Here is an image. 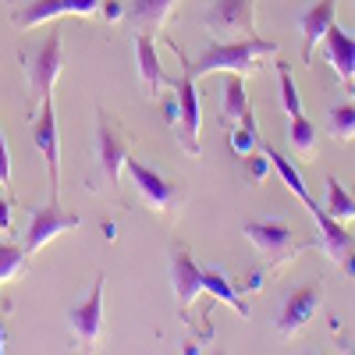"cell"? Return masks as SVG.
<instances>
[{"label": "cell", "mask_w": 355, "mask_h": 355, "mask_svg": "<svg viewBox=\"0 0 355 355\" xmlns=\"http://www.w3.org/2000/svg\"><path fill=\"white\" fill-rule=\"evenodd\" d=\"M270 171H274V164H270V157H266L263 150H259V153H249V174L256 178V182L270 178Z\"/></svg>", "instance_id": "28"}, {"label": "cell", "mask_w": 355, "mask_h": 355, "mask_svg": "<svg viewBox=\"0 0 355 355\" xmlns=\"http://www.w3.org/2000/svg\"><path fill=\"white\" fill-rule=\"evenodd\" d=\"M288 142H291V153L295 157H313L316 153V128L306 114H295L291 125H288Z\"/></svg>", "instance_id": "22"}, {"label": "cell", "mask_w": 355, "mask_h": 355, "mask_svg": "<svg viewBox=\"0 0 355 355\" xmlns=\"http://www.w3.org/2000/svg\"><path fill=\"white\" fill-rule=\"evenodd\" d=\"M82 227V217L78 214H64L61 202H50V206H40V210H33V220H28V231H25V252L33 256L40 252L43 245H50L53 239H61L64 231H78Z\"/></svg>", "instance_id": "6"}, {"label": "cell", "mask_w": 355, "mask_h": 355, "mask_svg": "<svg viewBox=\"0 0 355 355\" xmlns=\"http://www.w3.org/2000/svg\"><path fill=\"white\" fill-rule=\"evenodd\" d=\"M125 171H128V178L135 182V189H139V196L153 206V210H160V214H167V210H174L178 202H182V192H178L164 174H157L153 167H146L142 160H135V157H128V164H125Z\"/></svg>", "instance_id": "8"}, {"label": "cell", "mask_w": 355, "mask_h": 355, "mask_svg": "<svg viewBox=\"0 0 355 355\" xmlns=\"http://www.w3.org/2000/svg\"><path fill=\"white\" fill-rule=\"evenodd\" d=\"M25 245H0V281H15L25 270Z\"/></svg>", "instance_id": "24"}, {"label": "cell", "mask_w": 355, "mask_h": 355, "mask_svg": "<svg viewBox=\"0 0 355 355\" xmlns=\"http://www.w3.org/2000/svg\"><path fill=\"white\" fill-rule=\"evenodd\" d=\"M0 231H11V202L0 199Z\"/></svg>", "instance_id": "31"}, {"label": "cell", "mask_w": 355, "mask_h": 355, "mask_svg": "<svg viewBox=\"0 0 355 355\" xmlns=\"http://www.w3.org/2000/svg\"><path fill=\"white\" fill-rule=\"evenodd\" d=\"M61 68H64V53H61V36L50 33L36 50L25 53V78H28V93L33 100H50L53 96V85L61 78Z\"/></svg>", "instance_id": "2"}, {"label": "cell", "mask_w": 355, "mask_h": 355, "mask_svg": "<svg viewBox=\"0 0 355 355\" xmlns=\"http://www.w3.org/2000/svg\"><path fill=\"white\" fill-rule=\"evenodd\" d=\"M277 75H281V103H284V114L295 117V114H302V100H299V85H295L291 71L284 61H277Z\"/></svg>", "instance_id": "25"}, {"label": "cell", "mask_w": 355, "mask_h": 355, "mask_svg": "<svg viewBox=\"0 0 355 355\" xmlns=\"http://www.w3.org/2000/svg\"><path fill=\"white\" fill-rule=\"evenodd\" d=\"M334 11H338V0H316V4L299 18V28H302V57L313 61L316 46L323 43L327 28L334 25Z\"/></svg>", "instance_id": "16"}, {"label": "cell", "mask_w": 355, "mask_h": 355, "mask_svg": "<svg viewBox=\"0 0 355 355\" xmlns=\"http://www.w3.org/2000/svg\"><path fill=\"white\" fill-rule=\"evenodd\" d=\"M334 220H352L355 217V196L345 192L338 178H327V206H323Z\"/></svg>", "instance_id": "23"}, {"label": "cell", "mask_w": 355, "mask_h": 355, "mask_svg": "<svg viewBox=\"0 0 355 355\" xmlns=\"http://www.w3.org/2000/svg\"><path fill=\"white\" fill-rule=\"evenodd\" d=\"M259 150L266 153V157H270V164H274V171L281 174V182L295 192V199H299L302 206H306V210H309V206H316V199L309 196V189H306V182H302V174H299V167H295L284 153H277L274 150V146H266V142H259Z\"/></svg>", "instance_id": "19"}, {"label": "cell", "mask_w": 355, "mask_h": 355, "mask_svg": "<svg viewBox=\"0 0 355 355\" xmlns=\"http://www.w3.org/2000/svg\"><path fill=\"white\" fill-rule=\"evenodd\" d=\"M171 288H174V299H178L182 316H189L192 302L202 295V270L192 263L189 249H182V245L171 252Z\"/></svg>", "instance_id": "12"}, {"label": "cell", "mask_w": 355, "mask_h": 355, "mask_svg": "<svg viewBox=\"0 0 355 355\" xmlns=\"http://www.w3.org/2000/svg\"><path fill=\"white\" fill-rule=\"evenodd\" d=\"M206 28L224 43L252 40L256 36V8L252 0H214L206 11Z\"/></svg>", "instance_id": "3"}, {"label": "cell", "mask_w": 355, "mask_h": 355, "mask_svg": "<svg viewBox=\"0 0 355 355\" xmlns=\"http://www.w3.org/2000/svg\"><path fill=\"white\" fill-rule=\"evenodd\" d=\"M309 214H313V220H316V227H320V245H323V252H327V256L341 266V270L355 281V239L348 234L345 220H334L320 202L309 206Z\"/></svg>", "instance_id": "7"}, {"label": "cell", "mask_w": 355, "mask_h": 355, "mask_svg": "<svg viewBox=\"0 0 355 355\" xmlns=\"http://www.w3.org/2000/svg\"><path fill=\"white\" fill-rule=\"evenodd\" d=\"M96 150H100V167L107 174L110 189H121V167L128 164L132 150H128V142L110 128V121L103 114H100V125H96Z\"/></svg>", "instance_id": "15"}, {"label": "cell", "mask_w": 355, "mask_h": 355, "mask_svg": "<svg viewBox=\"0 0 355 355\" xmlns=\"http://www.w3.org/2000/svg\"><path fill=\"white\" fill-rule=\"evenodd\" d=\"M178 53V50H174ZM182 57V78L174 82V96H178V135H182L185 142V150L189 153H199V128H202V110H199V93H196V75L189 68V57L185 53H178Z\"/></svg>", "instance_id": "5"}, {"label": "cell", "mask_w": 355, "mask_h": 355, "mask_svg": "<svg viewBox=\"0 0 355 355\" xmlns=\"http://www.w3.org/2000/svg\"><path fill=\"white\" fill-rule=\"evenodd\" d=\"M242 231L270 263H284L288 256L299 252V245H295V239H291V227L284 220H249Z\"/></svg>", "instance_id": "10"}, {"label": "cell", "mask_w": 355, "mask_h": 355, "mask_svg": "<svg viewBox=\"0 0 355 355\" xmlns=\"http://www.w3.org/2000/svg\"><path fill=\"white\" fill-rule=\"evenodd\" d=\"M103 0H33L25 4L18 15H15V25L18 28H36L50 18H64V15H75V18H93L100 11Z\"/></svg>", "instance_id": "9"}, {"label": "cell", "mask_w": 355, "mask_h": 355, "mask_svg": "<svg viewBox=\"0 0 355 355\" xmlns=\"http://www.w3.org/2000/svg\"><path fill=\"white\" fill-rule=\"evenodd\" d=\"M100 8H103V18H107V21H117V18H121V4H117V0H103Z\"/></svg>", "instance_id": "30"}, {"label": "cell", "mask_w": 355, "mask_h": 355, "mask_svg": "<svg viewBox=\"0 0 355 355\" xmlns=\"http://www.w3.org/2000/svg\"><path fill=\"white\" fill-rule=\"evenodd\" d=\"M323 57L334 68V75L345 82L348 96H355V36L345 33L341 25H331L323 36Z\"/></svg>", "instance_id": "14"}, {"label": "cell", "mask_w": 355, "mask_h": 355, "mask_svg": "<svg viewBox=\"0 0 355 355\" xmlns=\"http://www.w3.org/2000/svg\"><path fill=\"white\" fill-rule=\"evenodd\" d=\"M331 132L334 139H355V100L338 103L331 110Z\"/></svg>", "instance_id": "26"}, {"label": "cell", "mask_w": 355, "mask_h": 355, "mask_svg": "<svg viewBox=\"0 0 355 355\" xmlns=\"http://www.w3.org/2000/svg\"><path fill=\"white\" fill-rule=\"evenodd\" d=\"M135 57H139V78H142V89L146 96H157L164 85H174L178 78H167L164 68H160V57H157V46H153V36L150 33H139L135 36Z\"/></svg>", "instance_id": "17"}, {"label": "cell", "mask_w": 355, "mask_h": 355, "mask_svg": "<svg viewBox=\"0 0 355 355\" xmlns=\"http://www.w3.org/2000/svg\"><path fill=\"white\" fill-rule=\"evenodd\" d=\"M33 139L36 150L46 160V178H50V202H61V135H57V114H53V96L40 103V114L33 121Z\"/></svg>", "instance_id": "4"}, {"label": "cell", "mask_w": 355, "mask_h": 355, "mask_svg": "<svg viewBox=\"0 0 355 355\" xmlns=\"http://www.w3.org/2000/svg\"><path fill=\"white\" fill-rule=\"evenodd\" d=\"M114 231H117V227H114V224L107 220V224H103V234H107V242H114V239H117V234H114Z\"/></svg>", "instance_id": "32"}, {"label": "cell", "mask_w": 355, "mask_h": 355, "mask_svg": "<svg viewBox=\"0 0 355 355\" xmlns=\"http://www.w3.org/2000/svg\"><path fill=\"white\" fill-rule=\"evenodd\" d=\"M202 291H206V295H214L217 302L231 306L242 320H249V306H245V299H242V291L234 288L224 274H217V270H202Z\"/></svg>", "instance_id": "20"}, {"label": "cell", "mask_w": 355, "mask_h": 355, "mask_svg": "<svg viewBox=\"0 0 355 355\" xmlns=\"http://www.w3.org/2000/svg\"><path fill=\"white\" fill-rule=\"evenodd\" d=\"M0 185H11V157H8L4 135H0Z\"/></svg>", "instance_id": "29"}, {"label": "cell", "mask_w": 355, "mask_h": 355, "mask_svg": "<svg viewBox=\"0 0 355 355\" xmlns=\"http://www.w3.org/2000/svg\"><path fill=\"white\" fill-rule=\"evenodd\" d=\"M103 284H107V277L100 274V277L93 281V291L85 295V302L68 313L78 345H93V341L103 334Z\"/></svg>", "instance_id": "13"}, {"label": "cell", "mask_w": 355, "mask_h": 355, "mask_svg": "<svg viewBox=\"0 0 355 355\" xmlns=\"http://www.w3.org/2000/svg\"><path fill=\"white\" fill-rule=\"evenodd\" d=\"M0 352H4V323H0Z\"/></svg>", "instance_id": "33"}, {"label": "cell", "mask_w": 355, "mask_h": 355, "mask_svg": "<svg viewBox=\"0 0 355 355\" xmlns=\"http://www.w3.org/2000/svg\"><path fill=\"white\" fill-rule=\"evenodd\" d=\"M231 150L242 153V157H249L252 150H259V132H256V128H245V125L234 128V132H231Z\"/></svg>", "instance_id": "27"}, {"label": "cell", "mask_w": 355, "mask_h": 355, "mask_svg": "<svg viewBox=\"0 0 355 355\" xmlns=\"http://www.w3.org/2000/svg\"><path fill=\"white\" fill-rule=\"evenodd\" d=\"M320 302H323V288H320V284H302L299 291H291V295H288V302H284V309H281V316H277V331H281V338L302 334V331H306V323L316 316Z\"/></svg>", "instance_id": "11"}, {"label": "cell", "mask_w": 355, "mask_h": 355, "mask_svg": "<svg viewBox=\"0 0 355 355\" xmlns=\"http://www.w3.org/2000/svg\"><path fill=\"white\" fill-rule=\"evenodd\" d=\"M245 110H252L249 93H245V75L227 71V78H224V121H242Z\"/></svg>", "instance_id": "21"}, {"label": "cell", "mask_w": 355, "mask_h": 355, "mask_svg": "<svg viewBox=\"0 0 355 355\" xmlns=\"http://www.w3.org/2000/svg\"><path fill=\"white\" fill-rule=\"evenodd\" d=\"M171 8H174V0H135L132 11H128V21L139 28V33H164V25L171 18Z\"/></svg>", "instance_id": "18"}, {"label": "cell", "mask_w": 355, "mask_h": 355, "mask_svg": "<svg viewBox=\"0 0 355 355\" xmlns=\"http://www.w3.org/2000/svg\"><path fill=\"white\" fill-rule=\"evenodd\" d=\"M266 53H277V43L274 40H263V36H252V40H234V43H210L199 61H189L192 75L202 78V75H217V71H234V75H249L256 68V61H263Z\"/></svg>", "instance_id": "1"}]
</instances>
